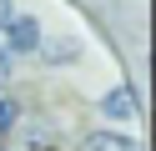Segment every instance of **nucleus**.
<instances>
[{"label": "nucleus", "instance_id": "obj_5", "mask_svg": "<svg viewBox=\"0 0 156 151\" xmlns=\"http://www.w3.org/2000/svg\"><path fill=\"white\" fill-rule=\"evenodd\" d=\"M5 20H10V0H0V25H5Z\"/></svg>", "mask_w": 156, "mask_h": 151}, {"label": "nucleus", "instance_id": "obj_2", "mask_svg": "<svg viewBox=\"0 0 156 151\" xmlns=\"http://www.w3.org/2000/svg\"><path fill=\"white\" fill-rule=\"evenodd\" d=\"M81 151H141V146L126 141V136H116V131H96V136H86Z\"/></svg>", "mask_w": 156, "mask_h": 151}, {"label": "nucleus", "instance_id": "obj_4", "mask_svg": "<svg viewBox=\"0 0 156 151\" xmlns=\"http://www.w3.org/2000/svg\"><path fill=\"white\" fill-rule=\"evenodd\" d=\"M10 121H15V101H5V96H0V131L10 126Z\"/></svg>", "mask_w": 156, "mask_h": 151}, {"label": "nucleus", "instance_id": "obj_6", "mask_svg": "<svg viewBox=\"0 0 156 151\" xmlns=\"http://www.w3.org/2000/svg\"><path fill=\"white\" fill-rule=\"evenodd\" d=\"M5 76H10V60H5V56H0V81H5Z\"/></svg>", "mask_w": 156, "mask_h": 151}, {"label": "nucleus", "instance_id": "obj_3", "mask_svg": "<svg viewBox=\"0 0 156 151\" xmlns=\"http://www.w3.org/2000/svg\"><path fill=\"white\" fill-rule=\"evenodd\" d=\"M101 111H106V116H131V111H136V96L121 86V91H111V96H106V106H101Z\"/></svg>", "mask_w": 156, "mask_h": 151}, {"label": "nucleus", "instance_id": "obj_1", "mask_svg": "<svg viewBox=\"0 0 156 151\" xmlns=\"http://www.w3.org/2000/svg\"><path fill=\"white\" fill-rule=\"evenodd\" d=\"M5 30H10V45H15V50H35V45H41L35 20H5Z\"/></svg>", "mask_w": 156, "mask_h": 151}]
</instances>
